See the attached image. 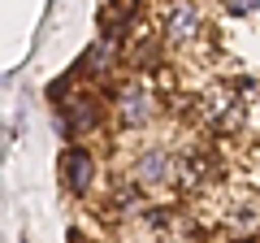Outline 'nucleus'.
Here are the masks:
<instances>
[{
  "instance_id": "1",
  "label": "nucleus",
  "mask_w": 260,
  "mask_h": 243,
  "mask_svg": "<svg viewBox=\"0 0 260 243\" xmlns=\"http://www.w3.org/2000/svg\"><path fill=\"white\" fill-rule=\"evenodd\" d=\"M109 113H113V126L117 131H143V126H152L160 117V92L152 87V78L135 74L113 92Z\"/></svg>"
},
{
  "instance_id": "2",
  "label": "nucleus",
  "mask_w": 260,
  "mask_h": 243,
  "mask_svg": "<svg viewBox=\"0 0 260 243\" xmlns=\"http://www.w3.org/2000/svg\"><path fill=\"white\" fill-rule=\"evenodd\" d=\"M104 122V104L95 92H65L56 100V131L65 139H87Z\"/></svg>"
},
{
  "instance_id": "3",
  "label": "nucleus",
  "mask_w": 260,
  "mask_h": 243,
  "mask_svg": "<svg viewBox=\"0 0 260 243\" xmlns=\"http://www.w3.org/2000/svg\"><path fill=\"white\" fill-rule=\"evenodd\" d=\"M174 178H178V157L169 148H156V143H152V148H143L139 157L130 161V187H139L143 196L169 187Z\"/></svg>"
},
{
  "instance_id": "4",
  "label": "nucleus",
  "mask_w": 260,
  "mask_h": 243,
  "mask_svg": "<svg viewBox=\"0 0 260 243\" xmlns=\"http://www.w3.org/2000/svg\"><path fill=\"white\" fill-rule=\"evenodd\" d=\"M56 178H61V187L70 191V196L87 200L91 187H95V178H100V165H95V157L83 143H70V148H61V157H56Z\"/></svg>"
},
{
  "instance_id": "5",
  "label": "nucleus",
  "mask_w": 260,
  "mask_h": 243,
  "mask_svg": "<svg viewBox=\"0 0 260 243\" xmlns=\"http://www.w3.org/2000/svg\"><path fill=\"white\" fill-rule=\"evenodd\" d=\"M200 31H204V22H200V5L195 0H165V13H160V35L169 39V44H195L200 39Z\"/></svg>"
},
{
  "instance_id": "6",
  "label": "nucleus",
  "mask_w": 260,
  "mask_h": 243,
  "mask_svg": "<svg viewBox=\"0 0 260 243\" xmlns=\"http://www.w3.org/2000/svg\"><path fill=\"white\" fill-rule=\"evenodd\" d=\"M135 13H139V0H104L100 9V35L104 39H121L135 26Z\"/></svg>"
},
{
  "instance_id": "7",
  "label": "nucleus",
  "mask_w": 260,
  "mask_h": 243,
  "mask_svg": "<svg viewBox=\"0 0 260 243\" xmlns=\"http://www.w3.org/2000/svg\"><path fill=\"white\" fill-rule=\"evenodd\" d=\"M208 117H213L217 131H239L243 126V104L234 100L230 92H217L213 100H208Z\"/></svg>"
},
{
  "instance_id": "8",
  "label": "nucleus",
  "mask_w": 260,
  "mask_h": 243,
  "mask_svg": "<svg viewBox=\"0 0 260 243\" xmlns=\"http://www.w3.org/2000/svg\"><path fill=\"white\" fill-rule=\"evenodd\" d=\"M225 230L234 234V239H247V234L260 230V204L251 200V204H239V213L225 217Z\"/></svg>"
},
{
  "instance_id": "9",
  "label": "nucleus",
  "mask_w": 260,
  "mask_h": 243,
  "mask_svg": "<svg viewBox=\"0 0 260 243\" xmlns=\"http://www.w3.org/2000/svg\"><path fill=\"white\" fill-rule=\"evenodd\" d=\"M225 13H234V18H247V13H260V0H217Z\"/></svg>"
},
{
  "instance_id": "10",
  "label": "nucleus",
  "mask_w": 260,
  "mask_h": 243,
  "mask_svg": "<svg viewBox=\"0 0 260 243\" xmlns=\"http://www.w3.org/2000/svg\"><path fill=\"white\" fill-rule=\"evenodd\" d=\"M22 243H26V239H22Z\"/></svg>"
}]
</instances>
